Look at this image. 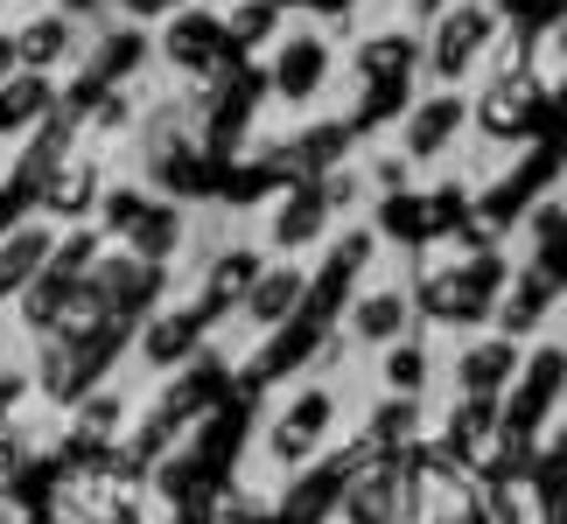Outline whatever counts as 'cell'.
<instances>
[{
  "mask_svg": "<svg viewBox=\"0 0 567 524\" xmlns=\"http://www.w3.org/2000/svg\"><path fill=\"white\" fill-rule=\"evenodd\" d=\"M358 364L337 357V349H322V364L295 370V378H280L267 391V406H259V427H252V469L267 475V483H288V475L316 469L322 454H330L343 433L358 420Z\"/></svg>",
  "mask_w": 567,
  "mask_h": 524,
  "instance_id": "obj_1",
  "label": "cell"
},
{
  "mask_svg": "<svg viewBox=\"0 0 567 524\" xmlns=\"http://www.w3.org/2000/svg\"><path fill=\"white\" fill-rule=\"evenodd\" d=\"M259 92H267L280 126H316V113H330L343 98V42H337V29H322L316 14H288L274 29V42L259 50Z\"/></svg>",
  "mask_w": 567,
  "mask_h": 524,
  "instance_id": "obj_2",
  "label": "cell"
},
{
  "mask_svg": "<svg viewBox=\"0 0 567 524\" xmlns=\"http://www.w3.org/2000/svg\"><path fill=\"white\" fill-rule=\"evenodd\" d=\"M421 336V308H413V280H406V252H379L337 301L330 322V349L351 364H372L379 349Z\"/></svg>",
  "mask_w": 567,
  "mask_h": 524,
  "instance_id": "obj_3",
  "label": "cell"
},
{
  "mask_svg": "<svg viewBox=\"0 0 567 524\" xmlns=\"http://www.w3.org/2000/svg\"><path fill=\"white\" fill-rule=\"evenodd\" d=\"M497 35H505V14L491 0H442L413 35V77H427L434 92H470L484 77Z\"/></svg>",
  "mask_w": 567,
  "mask_h": 524,
  "instance_id": "obj_4",
  "label": "cell"
},
{
  "mask_svg": "<svg viewBox=\"0 0 567 524\" xmlns=\"http://www.w3.org/2000/svg\"><path fill=\"white\" fill-rule=\"evenodd\" d=\"M385 147L406 155L421 182H427V175H449L455 161H470V147H476V134H470V92H434V84H421V92L392 113Z\"/></svg>",
  "mask_w": 567,
  "mask_h": 524,
  "instance_id": "obj_5",
  "label": "cell"
},
{
  "mask_svg": "<svg viewBox=\"0 0 567 524\" xmlns=\"http://www.w3.org/2000/svg\"><path fill=\"white\" fill-rule=\"evenodd\" d=\"M246 238L259 245V259H301V266H316V259L330 252L343 231L330 224V210H322L316 175H295V182H280L267 203H259V217L246 224Z\"/></svg>",
  "mask_w": 567,
  "mask_h": 524,
  "instance_id": "obj_6",
  "label": "cell"
},
{
  "mask_svg": "<svg viewBox=\"0 0 567 524\" xmlns=\"http://www.w3.org/2000/svg\"><path fill=\"white\" fill-rule=\"evenodd\" d=\"M196 349H210V315L196 308L189 294L162 301V308L134 329V364L155 370V378H176V370H189Z\"/></svg>",
  "mask_w": 567,
  "mask_h": 524,
  "instance_id": "obj_7",
  "label": "cell"
},
{
  "mask_svg": "<svg viewBox=\"0 0 567 524\" xmlns=\"http://www.w3.org/2000/svg\"><path fill=\"white\" fill-rule=\"evenodd\" d=\"M358 378L372 399H413V406H427L434 399V336H406V343H392L379 349L372 364H358Z\"/></svg>",
  "mask_w": 567,
  "mask_h": 524,
  "instance_id": "obj_8",
  "label": "cell"
},
{
  "mask_svg": "<svg viewBox=\"0 0 567 524\" xmlns=\"http://www.w3.org/2000/svg\"><path fill=\"white\" fill-rule=\"evenodd\" d=\"M84 50H92V35H84V21L63 14V8H42V14H29L14 29V56H21L29 77H50L63 63H84Z\"/></svg>",
  "mask_w": 567,
  "mask_h": 524,
  "instance_id": "obj_9",
  "label": "cell"
},
{
  "mask_svg": "<svg viewBox=\"0 0 567 524\" xmlns=\"http://www.w3.org/2000/svg\"><path fill=\"white\" fill-rule=\"evenodd\" d=\"M56 245H63V231H56V224H29V231H14L8 245H0V280H21V287H29V280L56 259Z\"/></svg>",
  "mask_w": 567,
  "mask_h": 524,
  "instance_id": "obj_10",
  "label": "cell"
},
{
  "mask_svg": "<svg viewBox=\"0 0 567 524\" xmlns=\"http://www.w3.org/2000/svg\"><path fill=\"white\" fill-rule=\"evenodd\" d=\"M14 63H21V56H14V35H0V84L14 77Z\"/></svg>",
  "mask_w": 567,
  "mask_h": 524,
  "instance_id": "obj_11",
  "label": "cell"
}]
</instances>
